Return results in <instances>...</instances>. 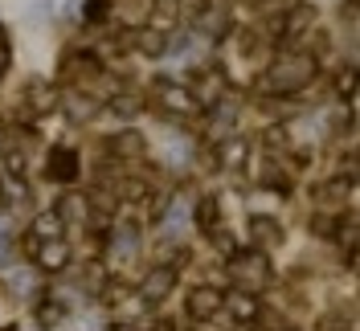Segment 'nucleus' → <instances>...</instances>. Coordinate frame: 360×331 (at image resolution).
Returning <instances> with one entry per match:
<instances>
[{
	"mask_svg": "<svg viewBox=\"0 0 360 331\" xmlns=\"http://www.w3.org/2000/svg\"><path fill=\"white\" fill-rule=\"evenodd\" d=\"M311 74H315L311 58H307V53H295V58H283V62H274V66H270V74H266V82H262V86L274 90V94H291V90L307 86V82H311Z\"/></svg>",
	"mask_w": 360,
	"mask_h": 331,
	"instance_id": "f257e3e1",
	"label": "nucleus"
},
{
	"mask_svg": "<svg viewBox=\"0 0 360 331\" xmlns=\"http://www.w3.org/2000/svg\"><path fill=\"white\" fill-rule=\"evenodd\" d=\"M225 307H229V319H233L238 327H250V323L262 319V303H258V294L250 287H233L225 294Z\"/></svg>",
	"mask_w": 360,
	"mask_h": 331,
	"instance_id": "f03ea898",
	"label": "nucleus"
},
{
	"mask_svg": "<svg viewBox=\"0 0 360 331\" xmlns=\"http://www.w3.org/2000/svg\"><path fill=\"white\" fill-rule=\"evenodd\" d=\"M221 311H225V294L217 287H193V290H188V315H193L197 323L217 319Z\"/></svg>",
	"mask_w": 360,
	"mask_h": 331,
	"instance_id": "7ed1b4c3",
	"label": "nucleus"
},
{
	"mask_svg": "<svg viewBox=\"0 0 360 331\" xmlns=\"http://www.w3.org/2000/svg\"><path fill=\"white\" fill-rule=\"evenodd\" d=\"M229 270H233V278L242 283V287H262L270 274L266 266V254H233V262H229Z\"/></svg>",
	"mask_w": 360,
	"mask_h": 331,
	"instance_id": "20e7f679",
	"label": "nucleus"
},
{
	"mask_svg": "<svg viewBox=\"0 0 360 331\" xmlns=\"http://www.w3.org/2000/svg\"><path fill=\"white\" fill-rule=\"evenodd\" d=\"M176 287V270L172 266H156V270H148V278L139 283V294L148 299V303H160V299H168Z\"/></svg>",
	"mask_w": 360,
	"mask_h": 331,
	"instance_id": "39448f33",
	"label": "nucleus"
},
{
	"mask_svg": "<svg viewBox=\"0 0 360 331\" xmlns=\"http://www.w3.org/2000/svg\"><path fill=\"white\" fill-rule=\"evenodd\" d=\"M45 172H49V180H58V184H70V180L78 176V152L74 148H53Z\"/></svg>",
	"mask_w": 360,
	"mask_h": 331,
	"instance_id": "423d86ee",
	"label": "nucleus"
},
{
	"mask_svg": "<svg viewBox=\"0 0 360 331\" xmlns=\"http://www.w3.org/2000/svg\"><path fill=\"white\" fill-rule=\"evenodd\" d=\"M33 262L41 266V270H62L70 262V245L62 238H49V242H41L33 249Z\"/></svg>",
	"mask_w": 360,
	"mask_h": 331,
	"instance_id": "0eeeda50",
	"label": "nucleus"
},
{
	"mask_svg": "<svg viewBox=\"0 0 360 331\" xmlns=\"http://www.w3.org/2000/svg\"><path fill=\"white\" fill-rule=\"evenodd\" d=\"M160 98H164V107L176 110V115H193V110L201 107V103H197V94H193V90H184V86H176V82H164V86H160Z\"/></svg>",
	"mask_w": 360,
	"mask_h": 331,
	"instance_id": "6e6552de",
	"label": "nucleus"
},
{
	"mask_svg": "<svg viewBox=\"0 0 360 331\" xmlns=\"http://www.w3.org/2000/svg\"><path fill=\"white\" fill-rule=\"evenodd\" d=\"M188 213H193V200L188 197H180L176 205H168V209H164V233H168V238H180L184 225H188Z\"/></svg>",
	"mask_w": 360,
	"mask_h": 331,
	"instance_id": "1a4fd4ad",
	"label": "nucleus"
},
{
	"mask_svg": "<svg viewBox=\"0 0 360 331\" xmlns=\"http://www.w3.org/2000/svg\"><path fill=\"white\" fill-rule=\"evenodd\" d=\"M70 221L58 213V209H49V213H37L33 217V229H37V238L41 242H49V238H62V229H66Z\"/></svg>",
	"mask_w": 360,
	"mask_h": 331,
	"instance_id": "9d476101",
	"label": "nucleus"
},
{
	"mask_svg": "<svg viewBox=\"0 0 360 331\" xmlns=\"http://www.w3.org/2000/svg\"><path fill=\"white\" fill-rule=\"evenodd\" d=\"M135 45H139L143 53H152V58H160V53H168V49H172V37H168V33H160V29H139V37H135Z\"/></svg>",
	"mask_w": 360,
	"mask_h": 331,
	"instance_id": "9b49d317",
	"label": "nucleus"
},
{
	"mask_svg": "<svg viewBox=\"0 0 360 331\" xmlns=\"http://www.w3.org/2000/svg\"><path fill=\"white\" fill-rule=\"evenodd\" d=\"M250 160V143L242 139V135H233V139H225L221 143V164L225 168H242Z\"/></svg>",
	"mask_w": 360,
	"mask_h": 331,
	"instance_id": "f8f14e48",
	"label": "nucleus"
},
{
	"mask_svg": "<svg viewBox=\"0 0 360 331\" xmlns=\"http://www.w3.org/2000/svg\"><path fill=\"white\" fill-rule=\"evenodd\" d=\"M250 229H254L258 245H278V242H283V229H278V221H274V217H254V221H250Z\"/></svg>",
	"mask_w": 360,
	"mask_h": 331,
	"instance_id": "ddd939ff",
	"label": "nucleus"
},
{
	"mask_svg": "<svg viewBox=\"0 0 360 331\" xmlns=\"http://www.w3.org/2000/svg\"><path fill=\"white\" fill-rule=\"evenodd\" d=\"M193 217H197V229L213 233V229H217V197H197V209H193Z\"/></svg>",
	"mask_w": 360,
	"mask_h": 331,
	"instance_id": "4468645a",
	"label": "nucleus"
},
{
	"mask_svg": "<svg viewBox=\"0 0 360 331\" xmlns=\"http://www.w3.org/2000/svg\"><path fill=\"white\" fill-rule=\"evenodd\" d=\"M66 110H70V119L86 123L90 115L98 110V98H86V94H66Z\"/></svg>",
	"mask_w": 360,
	"mask_h": 331,
	"instance_id": "2eb2a0df",
	"label": "nucleus"
},
{
	"mask_svg": "<svg viewBox=\"0 0 360 331\" xmlns=\"http://www.w3.org/2000/svg\"><path fill=\"white\" fill-rule=\"evenodd\" d=\"M58 213L66 221H82L86 217V197H78V193H70V197L58 200Z\"/></svg>",
	"mask_w": 360,
	"mask_h": 331,
	"instance_id": "dca6fc26",
	"label": "nucleus"
},
{
	"mask_svg": "<svg viewBox=\"0 0 360 331\" xmlns=\"http://www.w3.org/2000/svg\"><path fill=\"white\" fill-rule=\"evenodd\" d=\"M115 152H123V155H135V152H143V139H139V135H119V139H115Z\"/></svg>",
	"mask_w": 360,
	"mask_h": 331,
	"instance_id": "f3484780",
	"label": "nucleus"
},
{
	"mask_svg": "<svg viewBox=\"0 0 360 331\" xmlns=\"http://www.w3.org/2000/svg\"><path fill=\"white\" fill-rule=\"evenodd\" d=\"M29 283H33L29 270H13V274H8V287L17 290V294H29Z\"/></svg>",
	"mask_w": 360,
	"mask_h": 331,
	"instance_id": "a211bd4d",
	"label": "nucleus"
},
{
	"mask_svg": "<svg viewBox=\"0 0 360 331\" xmlns=\"http://www.w3.org/2000/svg\"><path fill=\"white\" fill-rule=\"evenodd\" d=\"M62 315H66V307H58V303H41V307H37V319H41V323H58Z\"/></svg>",
	"mask_w": 360,
	"mask_h": 331,
	"instance_id": "6ab92c4d",
	"label": "nucleus"
},
{
	"mask_svg": "<svg viewBox=\"0 0 360 331\" xmlns=\"http://www.w3.org/2000/svg\"><path fill=\"white\" fill-rule=\"evenodd\" d=\"M111 110H115V115H123V119H127V115H135V110H139V103H135L131 94H119V98L111 103Z\"/></svg>",
	"mask_w": 360,
	"mask_h": 331,
	"instance_id": "aec40b11",
	"label": "nucleus"
},
{
	"mask_svg": "<svg viewBox=\"0 0 360 331\" xmlns=\"http://www.w3.org/2000/svg\"><path fill=\"white\" fill-rule=\"evenodd\" d=\"M336 86H340V94L348 98V94H352V90L360 86V74H356V70H348V74H340V82H336Z\"/></svg>",
	"mask_w": 360,
	"mask_h": 331,
	"instance_id": "412c9836",
	"label": "nucleus"
},
{
	"mask_svg": "<svg viewBox=\"0 0 360 331\" xmlns=\"http://www.w3.org/2000/svg\"><path fill=\"white\" fill-rule=\"evenodd\" d=\"M86 17L94 21V17H107V0H90L86 4Z\"/></svg>",
	"mask_w": 360,
	"mask_h": 331,
	"instance_id": "4be33fe9",
	"label": "nucleus"
},
{
	"mask_svg": "<svg viewBox=\"0 0 360 331\" xmlns=\"http://www.w3.org/2000/svg\"><path fill=\"white\" fill-rule=\"evenodd\" d=\"M4 70H8V53L0 49V78H4Z\"/></svg>",
	"mask_w": 360,
	"mask_h": 331,
	"instance_id": "5701e85b",
	"label": "nucleus"
},
{
	"mask_svg": "<svg viewBox=\"0 0 360 331\" xmlns=\"http://www.w3.org/2000/svg\"><path fill=\"white\" fill-rule=\"evenodd\" d=\"M156 331H172V323H168V319H160V323H156Z\"/></svg>",
	"mask_w": 360,
	"mask_h": 331,
	"instance_id": "b1692460",
	"label": "nucleus"
},
{
	"mask_svg": "<svg viewBox=\"0 0 360 331\" xmlns=\"http://www.w3.org/2000/svg\"><path fill=\"white\" fill-rule=\"evenodd\" d=\"M352 270H356V274H360V249H356V254H352Z\"/></svg>",
	"mask_w": 360,
	"mask_h": 331,
	"instance_id": "393cba45",
	"label": "nucleus"
},
{
	"mask_svg": "<svg viewBox=\"0 0 360 331\" xmlns=\"http://www.w3.org/2000/svg\"><path fill=\"white\" fill-rule=\"evenodd\" d=\"M115 331H135V327H127V323H115Z\"/></svg>",
	"mask_w": 360,
	"mask_h": 331,
	"instance_id": "a878e982",
	"label": "nucleus"
},
{
	"mask_svg": "<svg viewBox=\"0 0 360 331\" xmlns=\"http://www.w3.org/2000/svg\"><path fill=\"white\" fill-rule=\"evenodd\" d=\"M0 152H4V131H0Z\"/></svg>",
	"mask_w": 360,
	"mask_h": 331,
	"instance_id": "bb28decb",
	"label": "nucleus"
}]
</instances>
